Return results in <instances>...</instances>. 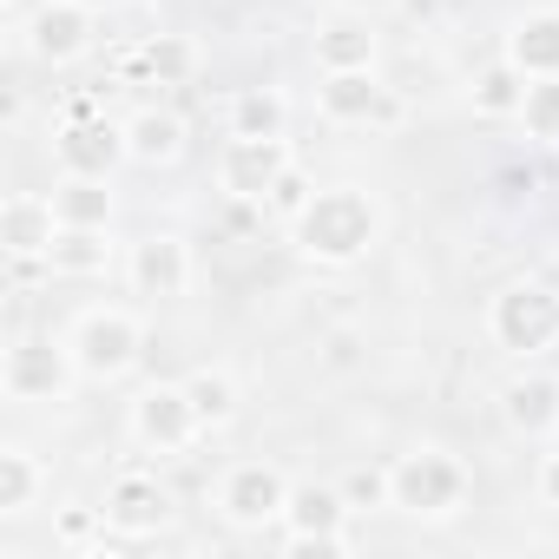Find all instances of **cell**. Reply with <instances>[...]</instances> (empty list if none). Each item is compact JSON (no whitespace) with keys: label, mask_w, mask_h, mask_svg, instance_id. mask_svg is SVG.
I'll return each instance as SVG.
<instances>
[{"label":"cell","mask_w":559,"mask_h":559,"mask_svg":"<svg viewBox=\"0 0 559 559\" xmlns=\"http://www.w3.org/2000/svg\"><path fill=\"white\" fill-rule=\"evenodd\" d=\"M53 276H106L112 270V230H86V224H67L53 257H47Z\"/></svg>","instance_id":"25"},{"label":"cell","mask_w":559,"mask_h":559,"mask_svg":"<svg viewBox=\"0 0 559 559\" xmlns=\"http://www.w3.org/2000/svg\"><path fill=\"white\" fill-rule=\"evenodd\" d=\"M520 126H526V139H539V145H559V73H552V80H526Z\"/></svg>","instance_id":"27"},{"label":"cell","mask_w":559,"mask_h":559,"mask_svg":"<svg viewBox=\"0 0 559 559\" xmlns=\"http://www.w3.org/2000/svg\"><path fill=\"white\" fill-rule=\"evenodd\" d=\"M93 8H80V0H40L34 8V21H27V47H34V60H47V67H67V60H80L86 47H93Z\"/></svg>","instance_id":"14"},{"label":"cell","mask_w":559,"mask_h":559,"mask_svg":"<svg viewBox=\"0 0 559 559\" xmlns=\"http://www.w3.org/2000/svg\"><path fill=\"white\" fill-rule=\"evenodd\" d=\"M487 336L507 356H546L559 343V290L539 276H513L487 297Z\"/></svg>","instance_id":"4"},{"label":"cell","mask_w":559,"mask_h":559,"mask_svg":"<svg viewBox=\"0 0 559 559\" xmlns=\"http://www.w3.org/2000/svg\"><path fill=\"white\" fill-rule=\"evenodd\" d=\"M520 99H526V73H520L513 60L480 67L474 86H467V106H474L480 119H520Z\"/></svg>","instance_id":"26"},{"label":"cell","mask_w":559,"mask_h":559,"mask_svg":"<svg viewBox=\"0 0 559 559\" xmlns=\"http://www.w3.org/2000/svg\"><path fill=\"white\" fill-rule=\"evenodd\" d=\"M467 500H474V474L461 454L421 441V448L389 461V507L402 520H454Z\"/></svg>","instance_id":"2"},{"label":"cell","mask_w":559,"mask_h":559,"mask_svg":"<svg viewBox=\"0 0 559 559\" xmlns=\"http://www.w3.org/2000/svg\"><path fill=\"white\" fill-rule=\"evenodd\" d=\"M284 171H290V145L284 139H237L230 132V145L217 152V185H224L230 204H263Z\"/></svg>","instance_id":"10"},{"label":"cell","mask_w":559,"mask_h":559,"mask_svg":"<svg viewBox=\"0 0 559 559\" xmlns=\"http://www.w3.org/2000/svg\"><path fill=\"white\" fill-rule=\"evenodd\" d=\"M73 382H86L73 349L47 343V336H21L8 349V362H0V389H8V402H67Z\"/></svg>","instance_id":"8"},{"label":"cell","mask_w":559,"mask_h":559,"mask_svg":"<svg viewBox=\"0 0 559 559\" xmlns=\"http://www.w3.org/2000/svg\"><path fill=\"white\" fill-rule=\"evenodd\" d=\"M53 211H60V224L112 230V211H119L112 178H93V171H60V185H53Z\"/></svg>","instance_id":"20"},{"label":"cell","mask_w":559,"mask_h":559,"mask_svg":"<svg viewBox=\"0 0 559 559\" xmlns=\"http://www.w3.org/2000/svg\"><path fill=\"white\" fill-rule=\"evenodd\" d=\"M126 276H132V290L152 297V304H178L191 290V243L178 230H152L132 243L126 257Z\"/></svg>","instance_id":"11"},{"label":"cell","mask_w":559,"mask_h":559,"mask_svg":"<svg viewBox=\"0 0 559 559\" xmlns=\"http://www.w3.org/2000/svg\"><path fill=\"white\" fill-rule=\"evenodd\" d=\"M317 112L330 126H382L402 106L389 99V86L376 80V67H349V73H323L317 80Z\"/></svg>","instance_id":"12"},{"label":"cell","mask_w":559,"mask_h":559,"mask_svg":"<svg viewBox=\"0 0 559 559\" xmlns=\"http://www.w3.org/2000/svg\"><path fill=\"white\" fill-rule=\"evenodd\" d=\"M99 513H106V526H112L119 539H152V533L171 520V493H165L158 474L119 467V474L106 480V493H99Z\"/></svg>","instance_id":"9"},{"label":"cell","mask_w":559,"mask_h":559,"mask_svg":"<svg viewBox=\"0 0 559 559\" xmlns=\"http://www.w3.org/2000/svg\"><path fill=\"white\" fill-rule=\"evenodd\" d=\"M500 60H513L526 80H552L559 73V8H533L507 27Z\"/></svg>","instance_id":"18"},{"label":"cell","mask_w":559,"mask_h":559,"mask_svg":"<svg viewBox=\"0 0 559 559\" xmlns=\"http://www.w3.org/2000/svg\"><path fill=\"white\" fill-rule=\"evenodd\" d=\"M132 73L145 86H191L198 80V40L191 34H152L139 53H132Z\"/></svg>","instance_id":"21"},{"label":"cell","mask_w":559,"mask_h":559,"mask_svg":"<svg viewBox=\"0 0 559 559\" xmlns=\"http://www.w3.org/2000/svg\"><path fill=\"white\" fill-rule=\"evenodd\" d=\"M349 14H389V8H402V0H343Z\"/></svg>","instance_id":"31"},{"label":"cell","mask_w":559,"mask_h":559,"mask_svg":"<svg viewBox=\"0 0 559 559\" xmlns=\"http://www.w3.org/2000/svg\"><path fill=\"white\" fill-rule=\"evenodd\" d=\"M533 493H539V507H552V513H559V448H552V454H539V474H533Z\"/></svg>","instance_id":"30"},{"label":"cell","mask_w":559,"mask_h":559,"mask_svg":"<svg viewBox=\"0 0 559 559\" xmlns=\"http://www.w3.org/2000/svg\"><path fill=\"white\" fill-rule=\"evenodd\" d=\"M376 53H382V40H376V27H369V14H349V21H330V27L317 34V67H323V73H349V67H376Z\"/></svg>","instance_id":"22"},{"label":"cell","mask_w":559,"mask_h":559,"mask_svg":"<svg viewBox=\"0 0 559 559\" xmlns=\"http://www.w3.org/2000/svg\"><path fill=\"white\" fill-rule=\"evenodd\" d=\"M47 487H53V474H47V461H40L34 448H21V441L0 448V520L34 513Z\"/></svg>","instance_id":"19"},{"label":"cell","mask_w":559,"mask_h":559,"mask_svg":"<svg viewBox=\"0 0 559 559\" xmlns=\"http://www.w3.org/2000/svg\"><path fill=\"white\" fill-rule=\"evenodd\" d=\"M310 191H317V185H310V178H304V171H297V165H290V171H284V178H276V191H270V198H263V211H276V217H297V211H304V204H310Z\"/></svg>","instance_id":"28"},{"label":"cell","mask_w":559,"mask_h":559,"mask_svg":"<svg viewBox=\"0 0 559 559\" xmlns=\"http://www.w3.org/2000/svg\"><path fill=\"white\" fill-rule=\"evenodd\" d=\"M185 395H191V408H198L204 435L230 428V421H237V402H243V389H237V376H230L224 362H204V369H191V376H185Z\"/></svg>","instance_id":"23"},{"label":"cell","mask_w":559,"mask_h":559,"mask_svg":"<svg viewBox=\"0 0 559 559\" xmlns=\"http://www.w3.org/2000/svg\"><path fill=\"white\" fill-rule=\"evenodd\" d=\"M67 349H73V362H80L86 382H119V376H132L139 356H145V323H139L126 304H93V310L73 317Z\"/></svg>","instance_id":"3"},{"label":"cell","mask_w":559,"mask_h":559,"mask_svg":"<svg viewBox=\"0 0 559 559\" xmlns=\"http://www.w3.org/2000/svg\"><path fill=\"white\" fill-rule=\"evenodd\" d=\"M126 435H132L145 454L178 461L185 448H198V441H204V421H198V408H191L185 382H145V389L126 402Z\"/></svg>","instance_id":"5"},{"label":"cell","mask_w":559,"mask_h":559,"mask_svg":"<svg viewBox=\"0 0 559 559\" xmlns=\"http://www.w3.org/2000/svg\"><path fill=\"white\" fill-rule=\"evenodd\" d=\"M356 349H362V336H356V330H330V336H323V362H330V369H349V362H356Z\"/></svg>","instance_id":"29"},{"label":"cell","mask_w":559,"mask_h":559,"mask_svg":"<svg viewBox=\"0 0 559 559\" xmlns=\"http://www.w3.org/2000/svg\"><path fill=\"white\" fill-rule=\"evenodd\" d=\"M382 198L362 191V185H317L310 204L290 217V243L304 263H323V270H349L362 263L376 243H382Z\"/></svg>","instance_id":"1"},{"label":"cell","mask_w":559,"mask_h":559,"mask_svg":"<svg viewBox=\"0 0 559 559\" xmlns=\"http://www.w3.org/2000/svg\"><path fill=\"white\" fill-rule=\"evenodd\" d=\"M230 132L237 139H284L290 132V99L284 86H243L230 99Z\"/></svg>","instance_id":"24"},{"label":"cell","mask_w":559,"mask_h":559,"mask_svg":"<svg viewBox=\"0 0 559 559\" xmlns=\"http://www.w3.org/2000/svg\"><path fill=\"white\" fill-rule=\"evenodd\" d=\"M211 507H217L224 526H237V533H263V526L284 520V507H290V480H284V467H276V461H237V467H224Z\"/></svg>","instance_id":"6"},{"label":"cell","mask_w":559,"mask_h":559,"mask_svg":"<svg viewBox=\"0 0 559 559\" xmlns=\"http://www.w3.org/2000/svg\"><path fill=\"white\" fill-rule=\"evenodd\" d=\"M80 8H93V14H112V8H126V0H80Z\"/></svg>","instance_id":"32"},{"label":"cell","mask_w":559,"mask_h":559,"mask_svg":"<svg viewBox=\"0 0 559 559\" xmlns=\"http://www.w3.org/2000/svg\"><path fill=\"white\" fill-rule=\"evenodd\" d=\"M500 421L520 435V441H552L559 435V376L546 369H526L500 389Z\"/></svg>","instance_id":"16"},{"label":"cell","mask_w":559,"mask_h":559,"mask_svg":"<svg viewBox=\"0 0 559 559\" xmlns=\"http://www.w3.org/2000/svg\"><path fill=\"white\" fill-rule=\"evenodd\" d=\"M185 145H191V132H185V119H178L171 106H139V112L126 119V152H132V165H145V171L178 165Z\"/></svg>","instance_id":"17"},{"label":"cell","mask_w":559,"mask_h":559,"mask_svg":"<svg viewBox=\"0 0 559 559\" xmlns=\"http://www.w3.org/2000/svg\"><path fill=\"white\" fill-rule=\"evenodd\" d=\"M60 211H53V191H14L0 204V243H8L14 263H47L53 243H60Z\"/></svg>","instance_id":"13"},{"label":"cell","mask_w":559,"mask_h":559,"mask_svg":"<svg viewBox=\"0 0 559 559\" xmlns=\"http://www.w3.org/2000/svg\"><path fill=\"white\" fill-rule=\"evenodd\" d=\"M349 513H356V500L343 487L304 480V487H290V507H284V546L290 552H349L356 546Z\"/></svg>","instance_id":"7"},{"label":"cell","mask_w":559,"mask_h":559,"mask_svg":"<svg viewBox=\"0 0 559 559\" xmlns=\"http://www.w3.org/2000/svg\"><path fill=\"white\" fill-rule=\"evenodd\" d=\"M53 152H60V171H93V178H112L132 158L126 126H112V119H67L53 132Z\"/></svg>","instance_id":"15"}]
</instances>
